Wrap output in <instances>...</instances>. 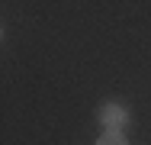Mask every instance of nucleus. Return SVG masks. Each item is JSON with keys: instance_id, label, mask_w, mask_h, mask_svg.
I'll return each mask as SVG.
<instances>
[{"instance_id": "obj_1", "label": "nucleus", "mask_w": 151, "mask_h": 145, "mask_svg": "<svg viewBox=\"0 0 151 145\" xmlns=\"http://www.w3.org/2000/svg\"><path fill=\"white\" fill-rule=\"evenodd\" d=\"M96 119L106 126V132H122L125 123H129V110L119 107V103H103V107L96 110Z\"/></svg>"}, {"instance_id": "obj_2", "label": "nucleus", "mask_w": 151, "mask_h": 145, "mask_svg": "<svg viewBox=\"0 0 151 145\" xmlns=\"http://www.w3.org/2000/svg\"><path fill=\"white\" fill-rule=\"evenodd\" d=\"M96 145H129V142H125V136H122V132H103Z\"/></svg>"}, {"instance_id": "obj_3", "label": "nucleus", "mask_w": 151, "mask_h": 145, "mask_svg": "<svg viewBox=\"0 0 151 145\" xmlns=\"http://www.w3.org/2000/svg\"><path fill=\"white\" fill-rule=\"evenodd\" d=\"M0 39H3V29H0Z\"/></svg>"}]
</instances>
